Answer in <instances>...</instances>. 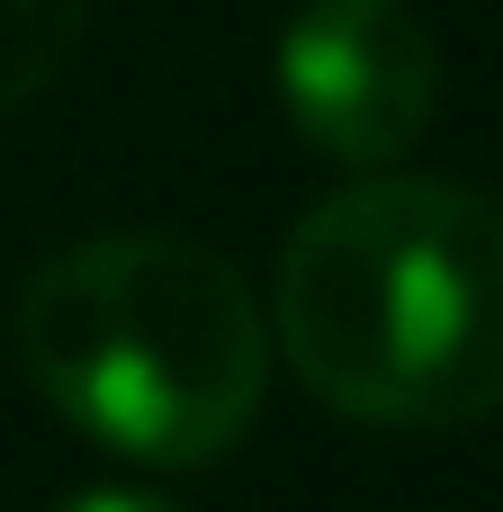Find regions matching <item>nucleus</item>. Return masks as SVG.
<instances>
[{
  "instance_id": "7ed1b4c3",
  "label": "nucleus",
  "mask_w": 503,
  "mask_h": 512,
  "mask_svg": "<svg viewBox=\"0 0 503 512\" xmlns=\"http://www.w3.org/2000/svg\"><path fill=\"white\" fill-rule=\"evenodd\" d=\"M279 108L351 171L405 162L441 108V45L414 0H306L279 27Z\"/></svg>"
},
{
  "instance_id": "39448f33",
  "label": "nucleus",
  "mask_w": 503,
  "mask_h": 512,
  "mask_svg": "<svg viewBox=\"0 0 503 512\" xmlns=\"http://www.w3.org/2000/svg\"><path fill=\"white\" fill-rule=\"evenodd\" d=\"M54 512H180V504H162L144 486H90V495H63Z\"/></svg>"
},
{
  "instance_id": "f257e3e1",
  "label": "nucleus",
  "mask_w": 503,
  "mask_h": 512,
  "mask_svg": "<svg viewBox=\"0 0 503 512\" xmlns=\"http://www.w3.org/2000/svg\"><path fill=\"white\" fill-rule=\"evenodd\" d=\"M270 351L324 414L459 432L503 414V198L351 180L279 252Z\"/></svg>"
},
{
  "instance_id": "20e7f679",
  "label": "nucleus",
  "mask_w": 503,
  "mask_h": 512,
  "mask_svg": "<svg viewBox=\"0 0 503 512\" xmlns=\"http://www.w3.org/2000/svg\"><path fill=\"white\" fill-rule=\"evenodd\" d=\"M81 18H90V0H0V108L36 99L72 63Z\"/></svg>"
},
{
  "instance_id": "f03ea898",
  "label": "nucleus",
  "mask_w": 503,
  "mask_h": 512,
  "mask_svg": "<svg viewBox=\"0 0 503 512\" xmlns=\"http://www.w3.org/2000/svg\"><path fill=\"white\" fill-rule=\"evenodd\" d=\"M18 369L117 459L207 468L270 387V315L243 270L189 234H99L18 288Z\"/></svg>"
}]
</instances>
